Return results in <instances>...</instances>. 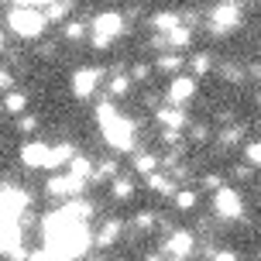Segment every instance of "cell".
Instances as JSON below:
<instances>
[{
    "instance_id": "cell-1",
    "label": "cell",
    "mask_w": 261,
    "mask_h": 261,
    "mask_svg": "<svg viewBox=\"0 0 261 261\" xmlns=\"http://www.w3.org/2000/svg\"><path fill=\"white\" fill-rule=\"evenodd\" d=\"M41 234H45V248L52 251L59 261H76L83 258L93 244L90 223L72 217L69 210H52L41 217Z\"/></svg>"
},
{
    "instance_id": "cell-2",
    "label": "cell",
    "mask_w": 261,
    "mask_h": 261,
    "mask_svg": "<svg viewBox=\"0 0 261 261\" xmlns=\"http://www.w3.org/2000/svg\"><path fill=\"white\" fill-rule=\"evenodd\" d=\"M45 24H48V17L38 7H17L14 4V11L7 14V28H11L14 35H21V38H38L41 31H45Z\"/></svg>"
},
{
    "instance_id": "cell-3",
    "label": "cell",
    "mask_w": 261,
    "mask_h": 261,
    "mask_svg": "<svg viewBox=\"0 0 261 261\" xmlns=\"http://www.w3.org/2000/svg\"><path fill=\"white\" fill-rule=\"evenodd\" d=\"M124 24H127V21H124V14H117V11L96 14V17H93V48H110V45L127 31Z\"/></svg>"
},
{
    "instance_id": "cell-4",
    "label": "cell",
    "mask_w": 261,
    "mask_h": 261,
    "mask_svg": "<svg viewBox=\"0 0 261 261\" xmlns=\"http://www.w3.org/2000/svg\"><path fill=\"white\" fill-rule=\"evenodd\" d=\"M103 127V141L114 148V151H130L134 148V124H130L124 114H117V117H110L107 124H100Z\"/></svg>"
},
{
    "instance_id": "cell-5",
    "label": "cell",
    "mask_w": 261,
    "mask_h": 261,
    "mask_svg": "<svg viewBox=\"0 0 261 261\" xmlns=\"http://www.w3.org/2000/svg\"><path fill=\"white\" fill-rule=\"evenodd\" d=\"M237 24H241V4L237 0H220L210 11V31L213 35H230Z\"/></svg>"
},
{
    "instance_id": "cell-6",
    "label": "cell",
    "mask_w": 261,
    "mask_h": 261,
    "mask_svg": "<svg viewBox=\"0 0 261 261\" xmlns=\"http://www.w3.org/2000/svg\"><path fill=\"white\" fill-rule=\"evenodd\" d=\"M21 162L28 169H59V151L48 148L45 141H28L21 148Z\"/></svg>"
},
{
    "instance_id": "cell-7",
    "label": "cell",
    "mask_w": 261,
    "mask_h": 261,
    "mask_svg": "<svg viewBox=\"0 0 261 261\" xmlns=\"http://www.w3.org/2000/svg\"><path fill=\"white\" fill-rule=\"evenodd\" d=\"M24 217L21 220H4V234H0V244H4V254L7 258H28L24 251Z\"/></svg>"
},
{
    "instance_id": "cell-8",
    "label": "cell",
    "mask_w": 261,
    "mask_h": 261,
    "mask_svg": "<svg viewBox=\"0 0 261 261\" xmlns=\"http://www.w3.org/2000/svg\"><path fill=\"white\" fill-rule=\"evenodd\" d=\"M213 210H217V217H223V220H237V217L244 213V199H241L237 189L223 186V189L213 193Z\"/></svg>"
},
{
    "instance_id": "cell-9",
    "label": "cell",
    "mask_w": 261,
    "mask_h": 261,
    "mask_svg": "<svg viewBox=\"0 0 261 261\" xmlns=\"http://www.w3.org/2000/svg\"><path fill=\"white\" fill-rule=\"evenodd\" d=\"M4 220H21L24 217L28 203H31V196L24 189H17V186H4Z\"/></svg>"
},
{
    "instance_id": "cell-10",
    "label": "cell",
    "mask_w": 261,
    "mask_h": 261,
    "mask_svg": "<svg viewBox=\"0 0 261 261\" xmlns=\"http://www.w3.org/2000/svg\"><path fill=\"white\" fill-rule=\"evenodd\" d=\"M86 189V179H79V175H59V179H48V186H45V193L48 196H59V199H76L79 193Z\"/></svg>"
},
{
    "instance_id": "cell-11",
    "label": "cell",
    "mask_w": 261,
    "mask_h": 261,
    "mask_svg": "<svg viewBox=\"0 0 261 261\" xmlns=\"http://www.w3.org/2000/svg\"><path fill=\"white\" fill-rule=\"evenodd\" d=\"M100 79H103V69H96V65H90V69H76V72H72V93H76L79 100H86V96L96 93Z\"/></svg>"
},
{
    "instance_id": "cell-12",
    "label": "cell",
    "mask_w": 261,
    "mask_h": 261,
    "mask_svg": "<svg viewBox=\"0 0 261 261\" xmlns=\"http://www.w3.org/2000/svg\"><path fill=\"white\" fill-rule=\"evenodd\" d=\"M196 96V76H175L169 86V100L175 107H182L186 100H193Z\"/></svg>"
},
{
    "instance_id": "cell-13",
    "label": "cell",
    "mask_w": 261,
    "mask_h": 261,
    "mask_svg": "<svg viewBox=\"0 0 261 261\" xmlns=\"http://www.w3.org/2000/svg\"><path fill=\"white\" fill-rule=\"evenodd\" d=\"M196 248V241L189 230H175V234H169V241H165V251L169 254H175V258H189Z\"/></svg>"
},
{
    "instance_id": "cell-14",
    "label": "cell",
    "mask_w": 261,
    "mask_h": 261,
    "mask_svg": "<svg viewBox=\"0 0 261 261\" xmlns=\"http://www.w3.org/2000/svg\"><path fill=\"white\" fill-rule=\"evenodd\" d=\"M155 114H158V124H162L165 130H182L186 127V110H179L175 103L172 107H158Z\"/></svg>"
},
{
    "instance_id": "cell-15",
    "label": "cell",
    "mask_w": 261,
    "mask_h": 261,
    "mask_svg": "<svg viewBox=\"0 0 261 261\" xmlns=\"http://www.w3.org/2000/svg\"><path fill=\"white\" fill-rule=\"evenodd\" d=\"M179 24H186L182 21V14H175V11H162L151 17V28H155V35H172Z\"/></svg>"
},
{
    "instance_id": "cell-16",
    "label": "cell",
    "mask_w": 261,
    "mask_h": 261,
    "mask_svg": "<svg viewBox=\"0 0 261 261\" xmlns=\"http://www.w3.org/2000/svg\"><path fill=\"white\" fill-rule=\"evenodd\" d=\"M148 189H155L158 196H175V193H179L169 175H158V172H151V175H148Z\"/></svg>"
},
{
    "instance_id": "cell-17",
    "label": "cell",
    "mask_w": 261,
    "mask_h": 261,
    "mask_svg": "<svg viewBox=\"0 0 261 261\" xmlns=\"http://www.w3.org/2000/svg\"><path fill=\"white\" fill-rule=\"evenodd\" d=\"M117 237H120V220H107L103 227H100V234H96V244H100V248H110Z\"/></svg>"
},
{
    "instance_id": "cell-18",
    "label": "cell",
    "mask_w": 261,
    "mask_h": 261,
    "mask_svg": "<svg viewBox=\"0 0 261 261\" xmlns=\"http://www.w3.org/2000/svg\"><path fill=\"white\" fill-rule=\"evenodd\" d=\"M69 7H72V0H52V4L45 7V17H48V24L62 21L65 14H69Z\"/></svg>"
},
{
    "instance_id": "cell-19",
    "label": "cell",
    "mask_w": 261,
    "mask_h": 261,
    "mask_svg": "<svg viewBox=\"0 0 261 261\" xmlns=\"http://www.w3.org/2000/svg\"><path fill=\"white\" fill-rule=\"evenodd\" d=\"M69 172L79 175V179H90V175H93V162H90V158H83V155H76L72 162H69Z\"/></svg>"
},
{
    "instance_id": "cell-20",
    "label": "cell",
    "mask_w": 261,
    "mask_h": 261,
    "mask_svg": "<svg viewBox=\"0 0 261 261\" xmlns=\"http://www.w3.org/2000/svg\"><path fill=\"white\" fill-rule=\"evenodd\" d=\"M24 107H28L24 93H7V100H4V110L7 114H24Z\"/></svg>"
},
{
    "instance_id": "cell-21",
    "label": "cell",
    "mask_w": 261,
    "mask_h": 261,
    "mask_svg": "<svg viewBox=\"0 0 261 261\" xmlns=\"http://www.w3.org/2000/svg\"><path fill=\"white\" fill-rule=\"evenodd\" d=\"M169 38V45L172 48H182V45H189V38H193V31H189V24H179L172 35H165Z\"/></svg>"
},
{
    "instance_id": "cell-22",
    "label": "cell",
    "mask_w": 261,
    "mask_h": 261,
    "mask_svg": "<svg viewBox=\"0 0 261 261\" xmlns=\"http://www.w3.org/2000/svg\"><path fill=\"white\" fill-rule=\"evenodd\" d=\"M130 196H134V182H130L127 175L114 179V199H130Z\"/></svg>"
},
{
    "instance_id": "cell-23",
    "label": "cell",
    "mask_w": 261,
    "mask_h": 261,
    "mask_svg": "<svg viewBox=\"0 0 261 261\" xmlns=\"http://www.w3.org/2000/svg\"><path fill=\"white\" fill-rule=\"evenodd\" d=\"M134 169L141 172V175H151V172L158 169V158L155 155H138L134 158Z\"/></svg>"
},
{
    "instance_id": "cell-24",
    "label": "cell",
    "mask_w": 261,
    "mask_h": 261,
    "mask_svg": "<svg viewBox=\"0 0 261 261\" xmlns=\"http://www.w3.org/2000/svg\"><path fill=\"white\" fill-rule=\"evenodd\" d=\"M189 65H193V76H206L213 62H210L206 52H199V55H193V59H189Z\"/></svg>"
},
{
    "instance_id": "cell-25",
    "label": "cell",
    "mask_w": 261,
    "mask_h": 261,
    "mask_svg": "<svg viewBox=\"0 0 261 261\" xmlns=\"http://www.w3.org/2000/svg\"><path fill=\"white\" fill-rule=\"evenodd\" d=\"M107 90H110V96H124V93L130 90V79L127 76H114L110 83H107Z\"/></svg>"
},
{
    "instance_id": "cell-26",
    "label": "cell",
    "mask_w": 261,
    "mask_h": 261,
    "mask_svg": "<svg viewBox=\"0 0 261 261\" xmlns=\"http://www.w3.org/2000/svg\"><path fill=\"white\" fill-rule=\"evenodd\" d=\"M175 206L179 210H193L196 206V193L193 189H179V193H175Z\"/></svg>"
},
{
    "instance_id": "cell-27",
    "label": "cell",
    "mask_w": 261,
    "mask_h": 261,
    "mask_svg": "<svg viewBox=\"0 0 261 261\" xmlns=\"http://www.w3.org/2000/svg\"><path fill=\"white\" fill-rule=\"evenodd\" d=\"M182 62H186L182 55H162V59H158V69H165V72H175V69H179Z\"/></svg>"
},
{
    "instance_id": "cell-28",
    "label": "cell",
    "mask_w": 261,
    "mask_h": 261,
    "mask_svg": "<svg viewBox=\"0 0 261 261\" xmlns=\"http://www.w3.org/2000/svg\"><path fill=\"white\" fill-rule=\"evenodd\" d=\"M244 155H248V165L261 169V141H251L248 148H244Z\"/></svg>"
},
{
    "instance_id": "cell-29",
    "label": "cell",
    "mask_w": 261,
    "mask_h": 261,
    "mask_svg": "<svg viewBox=\"0 0 261 261\" xmlns=\"http://www.w3.org/2000/svg\"><path fill=\"white\" fill-rule=\"evenodd\" d=\"M110 175H117V162L114 158H107V162L96 165V179H110Z\"/></svg>"
},
{
    "instance_id": "cell-30",
    "label": "cell",
    "mask_w": 261,
    "mask_h": 261,
    "mask_svg": "<svg viewBox=\"0 0 261 261\" xmlns=\"http://www.w3.org/2000/svg\"><path fill=\"white\" fill-rule=\"evenodd\" d=\"M110 117H117V107H114L110 100H107V103H100V107H96V120H100V124H107Z\"/></svg>"
},
{
    "instance_id": "cell-31",
    "label": "cell",
    "mask_w": 261,
    "mask_h": 261,
    "mask_svg": "<svg viewBox=\"0 0 261 261\" xmlns=\"http://www.w3.org/2000/svg\"><path fill=\"white\" fill-rule=\"evenodd\" d=\"M83 35H86V24H79V21H69V24H65V38L69 41H79Z\"/></svg>"
},
{
    "instance_id": "cell-32",
    "label": "cell",
    "mask_w": 261,
    "mask_h": 261,
    "mask_svg": "<svg viewBox=\"0 0 261 261\" xmlns=\"http://www.w3.org/2000/svg\"><path fill=\"white\" fill-rule=\"evenodd\" d=\"M241 138H244V130H241V127H227V130L220 134V141H223V144H237Z\"/></svg>"
},
{
    "instance_id": "cell-33",
    "label": "cell",
    "mask_w": 261,
    "mask_h": 261,
    "mask_svg": "<svg viewBox=\"0 0 261 261\" xmlns=\"http://www.w3.org/2000/svg\"><path fill=\"white\" fill-rule=\"evenodd\" d=\"M134 227H138V230H148V227H155V217H151V213H138V217H134Z\"/></svg>"
},
{
    "instance_id": "cell-34",
    "label": "cell",
    "mask_w": 261,
    "mask_h": 261,
    "mask_svg": "<svg viewBox=\"0 0 261 261\" xmlns=\"http://www.w3.org/2000/svg\"><path fill=\"white\" fill-rule=\"evenodd\" d=\"M210 261H237V254H234V251H227V248H220V251L210 254Z\"/></svg>"
},
{
    "instance_id": "cell-35",
    "label": "cell",
    "mask_w": 261,
    "mask_h": 261,
    "mask_svg": "<svg viewBox=\"0 0 261 261\" xmlns=\"http://www.w3.org/2000/svg\"><path fill=\"white\" fill-rule=\"evenodd\" d=\"M14 4H17V7H48V4H52V0H14Z\"/></svg>"
},
{
    "instance_id": "cell-36",
    "label": "cell",
    "mask_w": 261,
    "mask_h": 261,
    "mask_svg": "<svg viewBox=\"0 0 261 261\" xmlns=\"http://www.w3.org/2000/svg\"><path fill=\"white\" fill-rule=\"evenodd\" d=\"M203 182H206V189H223V179H220V175H206Z\"/></svg>"
},
{
    "instance_id": "cell-37",
    "label": "cell",
    "mask_w": 261,
    "mask_h": 261,
    "mask_svg": "<svg viewBox=\"0 0 261 261\" xmlns=\"http://www.w3.org/2000/svg\"><path fill=\"white\" fill-rule=\"evenodd\" d=\"M17 127H21V130H28V134H31V130H35V117H21V124H17Z\"/></svg>"
},
{
    "instance_id": "cell-38",
    "label": "cell",
    "mask_w": 261,
    "mask_h": 261,
    "mask_svg": "<svg viewBox=\"0 0 261 261\" xmlns=\"http://www.w3.org/2000/svg\"><path fill=\"white\" fill-rule=\"evenodd\" d=\"M0 86H4V90H11V86H14V76H11V72H4V76H0Z\"/></svg>"
},
{
    "instance_id": "cell-39",
    "label": "cell",
    "mask_w": 261,
    "mask_h": 261,
    "mask_svg": "<svg viewBox=\"0 0 261 261\" xmlns=\"http://www.w3.org/2000/svg\"><path fill=\"white\" fill-rule=\"evenodd\" d=\"M130 76H134V79H148V65H138V69H134Z\"/></svg>"
},
{
    "instance_id": "cell-40",
    "label": "cell",
    "mask_w": 261,
    "mask_h": 261,
    "mask_svg": "<svg viewBox=\"0 0 261 261\" xmlns=\"http://www.w3.org/2000/svg\"><path fill=\"white\" fill-rule=\"evenodd\" d=\"M172 261H186V258H175V254H172Z\"/></svg>"
},
{
    "instance_id": "cell-41",
    "label": "cell",
    "mask_w": 261,
    "mask_h": 261,
    "mask_svg": "<svg viewBox=\"0 0 261 261\" xmlns=\"http://www.w3.org/2000/svg\"><path fill=\"white\" fill-rule=\"evenodd\" d=\"M258 103H261V90H258Z\"/></svg>"
}]
</instances>
